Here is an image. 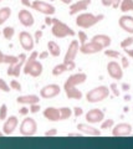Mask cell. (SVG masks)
I'll return each instance as SVG.
<instances>
[{
  "label": "cell",
  "instance_id": "6da1fadb",
  "mask_svg": "<svg viewBox=\"0 0 133 149\" xmlns=\"http://www.w3.org/2000/svg\"><path fill=\"white\" fill-rule=\"evenodd\" d=\"M39 54L36 51H31V55L26 58L25 65L22 70H24L25 74H30L31 77H39L44 71V66L40 61H38Z\"/></svg>",
  "mask_w": 133,
  "mask_h": 149
},
{
  "label": "cell",
  "instance_id": "7a4b0ae2",
  "mask_svg": "<svg viewBox=\"0 0 133 149\" xmlns=\"http://www.w3.org/2000/svg\"><path fill=\"white\" fill-rule=\"evenodd\" d=\"M103 19H104L103 14L93 15L91 13H82L80 15H77L76 17V25L79 27H82V29H88V27H92L93 25L98 24Z\"/></svg>",
  "mask_w": 133,
  "mask_h": 149
},
{
  "label": "cell",
  "instance_id": "3957f363",
  "mask_svg": "<svg viewBox=\"0 0 133 149\" xmlns=\"http://www.w3.org/2000/svg\"><path fill=\"white\" fill-rule=\"evenodd\" d=\"M51 32L55 37L57 39H63L67 36H75V31L65 22H62L58 19H52V25H51Z\"/></svg>",
  "mask_w": 133,
  "mask_h": 149
},
{
  "label": "cell",
  "instance_id": "277c9868",
  "mask_svg": "<svg viewBox=\"0 0 133 149\" xmlns=\"http://www.w3.org/2000/svg\"><path fill=\"white\" fill-rule=\"evenodd\" d=\"M109 88L107 86H98L87 92L86 95V100L90 103H97V102H101L103 100H106L109 96Z\"/></svg>",
  "mask_w": 133,
  "mask_h": 149
},
{
  "label": "cell",
  "instance_id": "5b68a950",
  "mask_svg": "<svg viewBox=\"0 0 133 149\" xmlns=\"http://www.w3.org/2000/svg\"><path fill=\"white\" fill-rule=\"evenodd\" d=\"M38 132V123L31 117H26L20 124V133L25 137H31Z\"/></svg>",
  "mask_w": 133,
  "mask_h": 149
},
{
  "label": "cell",
  "instance_id": "8992f818",
  "mask_svg": "<svg viewBox=\"0 0 133 149\" xmlns=\"http://www.w3.org/2000/svg\"><path fill=\"white\" fill-rule=\"evenodd\" d=\"M31 8L46 16L54 15L55 11H56V9H55L54 5H51V4H49L46 1H42V0H34V1L31 3Z\"/></svg>",
  "mask_w": 133,
  "mask_h": 149
},
{
  "label": "cell",
  "instance_id": "52a82bcc",
  "mask_svg": "<svg viewBox=\"0 0 133 149\" xmlns=\"http://www.w3.org/2000/svg\"><path fill=\"white\" fill-rule=\"evenodd\" d=\"M60 92H61L60 86L56 85V83H50V85L44 86L40 90V96L45 100H49V98H54V97L58 96Z\"/></svg>",
  "mask_w": 133,
  "mask_h": 149
},
{
  "label": "cell",
  "instance_id": "ba28073f",
  "mask_svg": "<svg viewBox=\"0 0 133 149\" xmlns=\"http://www.w3.org/2000/svg\"><path fill=\"white\" fill-rule=\"evenodd\" d=\"M19 42L21 45V47L25 51H33L34 46H35V41L34 37L30 32L27 31H21L19 34Z\"/></svg>",
  "mask_w": 133,
  "mask_h": 149
},
{
  "label": "cell",
  "instance_id": "9c48e42d",
  "mask_svg": "<svg viewBox=\"0 0 133 149\" xmlns=\"http://www.w3.org/2000/svg\"><path fill=\"white\" fill-rule=\"evenodd\" d=\"M26 55L25 54H20L19 55V61H17L15 65H10L8 68V76H14V77H19L20 76V72H21V70L22 67H24V65H25V61H26Z\"/></svg>",
  "mask_w": 133,
  "mask_h": 149
},
{
  "label": "cell",
  "instance_id": "30bf717a",
  "mask_svg": "<svg viewBox=\"0 0 133 149\" xmlns=\"http://www.w3.org/2000/svg\"><path fill=\"white\" fill-rule=\"evenodd\" d=\"M86 80H87V74L86 73H84V72L73 73L65 81V83H63V87H77L79 85L85 83Z\"/></svg>",
  "mask_w": 133,
  "mask_h": 149
},
{
  "label": "cell",
  "instance_id": "8fae6325",
  "mask_svg": "<svg viewBox=\"0 0 133 149\" xmlns=\"http://www.w3.org/2000/svg\"><path fill=\"white\" fill-rule=\"evenodd\" d=\"M103 119H104V113L100 108H92L86 113V120L90 124L101 123V122H103Z\"/></svg>",
  "mask_w": 133,
  "mask_h": 149
},
{
  "label": "cell",
  "instance_id": "7c38bea8",
  "mask_svg": "<svg viewBox=\"0 0 133 149\" xmlns=\"http://www.w3.org/2000/svg\"><path fill=\"white\" fill-rule=\"evenodd\" d=\"M19 125V119H17L16 116H10L5 119L4 122V125H3V133L5 136H10V134L14 133V130L17 128Z\"/></svg>",
  "mask_w": 133,
  "mask_h": 149
},
{
  "label": "cell",
  "instance_id": "4fadbf2b",
  "mask_svg": "<svg viewBox=\"0 0 133 149\" xmlns=\"http://www.w3.org/2000/svg\"><path fill=\"white\" fill-rule=\"evenodd\" d=\"M80 51V44L77 40H72L70 45L67 47V51L65 54V58H63V62H68V61H75L77 54Z\"/></svg>",
  "mask_w": 133,
  "mask_h": 149
},
{
  "label": "cell",
  "instance_id": "5bb4252c",
  "mask_svg": "<svg viewBox=\"0 0 133 149\" xmlns=\"http://www.w3.org/2000/svg\"><path fill=\"white\" fill-rule=\"evenodd\" d=\"M107 72L113 80H122L123 77V70L121 67L120 63H117L116 61H111L107 65Z\"/></svg>",
  "mask_w": 133,
  "mask_h": 149
},
{
  "label": "cell",
  "instance_id": "9a60e30c",
  "mask_svg": "<svg viewBox=\"0 0 133 149\" xmlns=\"http://www.w3.org/2000/svg\"><path fill=\"white\" fill-rule=\"evenodd\" d=\"M132 133V125L128 123H118L112 129L113 137H127Z\"/></svg>",
  "mask_w": 133,
  "mask_h": 149
},
{
  "label": "cell",
  "instance_id": "2e32d148",
  "mask_svg": "<svg viewBox=\"0 0 133 149\" xmlns=\"http://www.w3.org/2000/svg\"><path fill=\"white\" fill-rule=\"evenodd\" d=\"M17 17H19L20 24L22 26H25V27H31L34 25V22H35L34 15L29 10H26V9H22V10H20L19 14H17Z\"/></svg>",
  "mask_w": 133,
  "mask_h": 149
},
{
  "label": "cell",
  "instance_id": "e0dca14e",
  "mask_svg": "<svg viewBox=\"0 0 133 149\" xmlns=\"http://www.w3.org/2000/svg\"><path fill=\"white\" fill-rule=\"evenodd\" d=\"M102 46L98 45L97 42H93V41H87L85 45L80 46V52H82L84 55H92V54H97L100 51H102Z\"/></svg>",
  "mask_w": 133,
  "mask_h": 149
},
{
  "label": "cell",
  "instance_id": "ac0fdd59",
  "mask_svg": "<svg viewBox=\"0 0 133 149\" xmlns=\"http://www.w3.org/2000/svg\"><path fill=\"white\" fill-rule=\"evenodd\" d=\"M91 5V0H77L76 3H73L70 5V15H76L77 13L86 10L87 8Z\"/></svg>",
  "mask_w": 133,
  "mask_h": 149
},
{
  "label": "cell",
  "instance_id": "d6986e66",
  "mask_svg": "<svg viewBox=\"0 0 133 149\" xmlns=\"http://www.w3.org/2000/svg\"><path fill=\"white\" fill-rule=\"evenodd\" d=\"M77 130L81 132L82 134H87V136H92V137H98L101 136V130L92 127V125L87 124V123H80L77 124Z\"/></svg>",
  "mask_w": 133,
  "mask_h": 149
},
{
  "label": "cell",
  "instance_id": "ffe728a7",
  "mask_svg": "<svg viewBox=\"0 0 133 149\" xmlns=\"http://www.w3.org/2000/svg\"><path fill=\"white\" fill-rule=\"evenodd\" d=\"M118 25L121 26L122 30L133 35V16L131 15H122L118 20Z\"/></svg>",
  "mask_w": 133,
  "mask_h": 149
},
{
  "label": "cell",
  "instance_id": "44dd1931",
  "mask_svg": "<svg viewBox=\"0 0 133 149\" xmlns=\"http://www.w3.org/2000/svg\"><path fill=\"white\" fill-rule=\"evenodd\" d=\"M16 102L17 103H20V104H27V106L38 104L40 102V97L36 96V95H24V96L17 97Z\"/></svg>",
  "mask_w": 133,
  "mask_h": 149
},
{
  "label": "cell",
  "instance_id": "7402d4cb",
  "mask_svg": "<svg viewBox=\"0 0 133 149\" xmlns=\"http://www.w3.org/2000/svg\"><path fill=\"white\" fill-rule=\"evenodd\" d=\"M44 117L51 122H57L60 120V111L56 107H47L44 109Z\"/></svg>",
  "mask_w": 133,
  "mask_h": 149
},
{
  "label": "cell",
  "instance_id": "603a6c76",
  "mask_svg": "<svg viewBox=\"0 0 133 149\" xmlns=\"http://www.w3.org/2000/svg\"><path fill=\"white\" fill-rule=\"evenodd\" d=\"M91 41H93V42H97L98 45L102 46L103 49H104V47H108V46L111 45V37H109L108 35H104V34L95 35Z\"/></svg>",
  "mask_w": 133,
  "mask_h": 149
},
{
  "label": "cell",
  "instance_id": "cb8c5ba5",
  "mask_svg": "<svg viewBox=\"0 0 133 149\" xmlns=\"http://www.w3.org/2000/svg\"><path fill=\"white\" fill-rule=\"evenodd\" d=\"M63 90H65L67 98L70 100H81L82 96H84L77 87H63Z\"/></svg>",
  "mask_w": 133,
  "mask_h": 149
},
{
  "label": "cell",
  "instance_id": "d4e9b609",
  "mask_svg": "<svg viewBox=\"0 0 133 149\" xmlns=\"http://www.w3.org/2000/svg\"><path fill=\"white\" fill-rule=\"evenodd\" d=\"M47 52L51 56H54V57H58L61 54L60 45L57 42H55V41H49L47 42Z\"/></svg>",
  "mask_w": 133,
  "mask_h": 149
},
{
  "label": "cell",
  "instance_id": "484cf974",
  "mask_svg": "<svg viewBox=\"0 0 133 149\" xmlns=\"http://www.w3.org/2000/svg\"><path fill=\"white\" fill-rule=\"evenodd\" d=\"M11 16V9L9 6H3L0 9V25H3Z\"/></svg>",
  "mask_w": 133,
  "mask_h": 149
},
{
  "label": "cell",
  "instance_id": "4316f807",
  "mask_svg": "<svg viewBox=\"0 0 133 149\" xmlns=\"http://www.w3.org/2000/svg\"><path fill=\"white\" fill-rule=\"evenodd\" d=\"M58 111H60V120L68 119L72 116V109L68 107H61V108H58Z\"/></svg>",
  "mask_w": 133,
  "mask_h": 149
},
{
  "label": "cell",
  "instance_id": "83f0119b",
  "mask_svg": "<svg viewBox=\"0 0 133 149\" xmlns=\"http://www.w3.org/2000/svg\"><path fill=\"white\" fill-rule=\"evenodd\" d=\"M67 71V66L65 63H58L56 65L54 68H52V74L54 76H60V74H62L63 72H66Z\"/></svg>",
  "mask_w": 133,
  "mask_h": 149
},
{
  "label": "cell",
  "instance_id": "f1b7e54d",
  "mask_svg": "<svg viewBox=\"0 0 133 149\" xmlns=\"http://www.w3.org/2000/svg\"><path fill=\"white\" fill-rule=\"evenodd\" d=\"M1 34L6 40H11L14 37V35H15V29H14L13 26H6V27H4L3 29Z\"/></svg>",
  "mask_w": 133,
  "mask_h": 149
},
{
  "label": "cell",
  "instance_id": "f546056e",
  "mask_svg": "<svg viewBox=\"0 0 133 149\" xmlns=\"http://www.w3.org/2000/svg\"><path fill=\"white\" fill-rule=\"evenodd\" d=\"M17 61H19V56H14V55H4V60H3V63H6V65H15Z\"/></svg>",
  "mask_w": 133,
  "mask_h": 149
},
{
  "label": "cell",
  "instance_id": "4dcf8cb0",
  "mask_svg": "<svg viewBox=\"0 0 133 149\" xmlns=\"http://www.w3.org/2000/svg\"><path fill=\"white\" fill-rule=\"evenodd\" d=\"M121 10L123 13L133 10V0H122L121 1Z\"/></svg>",
  "mask_w": 133,
  "mask_h": 149
},
{
  "label": "cell",
  "instance_id": "1f68e13d",
  "mask_svg": "<svg viewBox=\"0 0 133 149\" xmlns=\"http://www.w3.org/2000/svg\"><path fill=\"white\" fill-rule=\"evenodd\" d=\"M131 45H133V36H131V37H126L125 40H122L121 41V47L122 49H128Z\"/></svg>",
  "mask_w": 133,
  "mask_h": 149
},
{
  "label": "cell",
  "instance_id": "d6a6232c",
  "mask_svg": "<svg viewBox=\"0 0 133 149\" xmlns=\"http://www.w3.org/2000/svg\"><path fill=\"white\" fill-rule=\"evenodd\" d=\"M77 36H79V44H81V45H85V44L87 42V40H88V37H87V34H86L85 31H79Z\"/></svg>",
  "mask_w": 133,
  "mask_h": 149
},
{
  "label": "cell",
  "instance_id": "836d02e7",
  "mask_svg": "<svg viewBox=\"0 0 133 149\" xmlns=\"http://www.w3.org/2000/svg\"><path fill=\"white\" fill-rule=\"evenodd\" d=\"M114 125V120L111 119V118H108V119H104L102 124H101V129H107V128H111Z\"/></svg>",
  "mask_w": 133,
  "mask_h": 149
},
{
  "label": "cell",
  "instance_id": "e575fe53",
  "mask_svg": "<svg viewBox=\"0 0 133 149\" xmlns=\"http://www.w3.org/2000/svg\"><path fill=\"white\" fill-rule=\"evenodd\" d=\"M8 118V106L4 103L0 106V119H6Z\"/></svg>",
  "mask_w": 133,
  "mask_h": 149
},
{
  "label": "cell",
  "instance_id": "d590c367",
  "mask_svg": "<svg viewBox=\"0 0 133 149\" xmlns=\"http://www.w3.org/2000/svg\"><path fill=\"white\" fill-rule=\"evenodd\" d=\"M104 55L108 56V57H111V58H117V57H120L121 54L118 52V51L116 50H106L104 51Z\"/></svg>",
  "mask_w": 133,
  "mask_h": 149
},
{
  "label": "cell",
  "instance_id": "8d00e7d4",
  "mask_svg": "<svg viewBox=\"0 0 133 149\" xmlns=\"http://www.w3.org/2000/svg\"><path fill=\"white\" fill-rule=\"evenodd\" d=\"M9 87L13 88V90H15V91H21V85H20V82L16 81V80H11Z\"/></svg>",
  "mask_w": 133,
  "mask_h": 149
},
{
  "label": "cell",
  "instance_id": "74e56055",
  "mask_svg": "<svg viewBox=\"0 0 133 149\" xmlns=\"http://www.w3.org/2000/svg\"><path fill=\"white\" fill-rule=\"evenodd\" d=\"M0 91H3V92H9L10 91V87H9V85L3 80V78H0Z\"/></svg>",
  "mask_w": 133,
  "mask_h": 149
},
{
  "label": "cell",
  "instance_id": "f35d334b",
  "mask_svg": "<svg viewBox=\"0 0 133 149\" xmlns=\"http://www.w3.org/2000/svg\"><path fill=\"white\" fill-rule=\"evenodd\" d=\"M108 88H109V91H112V93H113V95L116 96V97L120 96V90H118V87H117L116 83H111V86H109Z\"/></svg>",
  "mask_w": 133,
  "mask_h": 149
},
{
  "label": "cell",
  "instance_id": "ab89813d",
  "mask_svg": "<svg viewBox=\"0 0 133 149\" xmlns=\"http://www.w3.org/2000/svg\"><path fill=\"white\" fill-rule=\"evenodd\" d=\"M45 136L46 137H55V136H57V129L56 128H51V129H49L45 132Z\"/></svg>",
  "mask_w": 133,
  "mask_h": 149
},
{
  "label": "cell",
  "instance_id": "60d3db41",
  "mask_svg": "<svg viewBox=\"0 0 133 149\" xmlns=\"http://www.w3.org/2000/svg\"><path fill=\"white\" fill-rule=\"evenodd\" d=\"M40 109H41V107H40L39 103H38V104H31V106H30V108H29V111L31 112V113H38Z\"/></svg>",
  "mask_w": 133,
  "mask_h": 149
},
{
  "label": "cell",
  "instance_id": "b9f144b4",
  "mask_svg": "<svg viewBox=\"0 0 133 149\" xmlns=\"http://www.w3.org/2000/svg\"><path fill=\"white\" fill-rule=\"evenodd\" d=\"M72 113L76 116V117H80V116L84 113V109L81 108V107H75V108L72 109Z\"/></svg>",
  "mask_w": 133,
  "mask_h": 149
},
{
  "label": "cell",
  "instance_id": "7bdbcfd3",
  "mask_svg": "<svg viewBox=\"0 0 133 149\" xmlns=\"http://www.w3.org/2000/svg\"><path fill=\"white\" fill-rule=\"evenodd\" d=\"M41 37H42V30H38L35 32V35H34V41L35 42H39Z\"/></svg>",
  "mask_w": 133,
  "mask_h": 149
},
{
  "label": "cell",
  "instance_id": "ee69618b",
  "mask_svg": "<svg viewBox=\"0 0 133 149\" xmlns=\"http://www.w3.org/2000/svg\"><path fill=\"white\" fill-rule=\"evenodd\" d=\"M49 52H47V51H42V52H40L39 54V58L40 60H45V58H47L49 57Z\"/></svg>",
  "mask_w": 133,
  "mask_h": 149
},
{
  "label": "cell",
  "instance_id": "f6af8a7d",
  "mask_svg": "<svg viewBox=\"0 0 133 149\" xmlns=\"http://www.w3.org/2000/svg\"><path fill=\"white\" fill-rule=\"evenodd\" d=\"M29 108H27V107H21V108L19 109V113L21 114V116H26L27 113H29Z\"/></svg>",
  "mask_w": 133,
  "mask_h": 149
},
{
  "label": "cell",
  "instance_id": "bcb514c9",
  "mask_svg": "<svg viewBox=\"0 0 133 149\" xmlns=\"http://www.w3.org/2000/svg\"><path fill=\"white\" fill-rule=\"evenodd\" d=\"M128 66H130V61L127 60V57H122V67L127 68Z\"/></svg>",
  "mask_w": 133,
  "mask_h": 149
},
{
  "label": "cell",
  "instance_id": "7dc6e473",
  "mask_svg": "<svg viewBox=\"0 0 133 149\" xmlns=\"http://www.w3.org/2000/svg\"><path fill=\"white\" fill-rule=\"evenodd\" d=\"M68 137H82V133L81 132H71L67 134Z\"/></svg>",
  "mask_w": 133,
  "mask_h": 149
},
{
  "label": "cell",
  "instance_id": "c3c4849f",
  "mask_svg": "<svg viewBox=\"0 0 133 149\" xmlns=\"http://www.w3.org/2000/svg\"><path fill=\"white\" fill-rule=\"evenodd\" d=\"M102 4H103V6H112L113 0H102Z\"/></svg>",
  "mask_w": 133,
  "mask_h": 149
},
{
  "label": "cell",
  "instance_id": "681fc988",
  "mask_svg": "<svg viewBox=\"0 0 133 149\" xmlns=\"http://www.w3.org/2000/svg\"><path fill=\"white\" fill-rule=\"evenodd\" d=\"M21 4L26 8H31V1L30 0H21Z\"/></svg>",
  "mask_w": 133,
  "mask_h": 149
},
{
  "label": "cell",
  "instance_id": "f907efd6",
  "mask_svg": "<svg viewBox=\"0 0 133 149\" xmlns=\"http://www.w3.org/2000/svg\"><path fill=\"white\" fill-rule=\"evenodd\" d=\"M45 24L46 25H52V19L50 16H46V19H45Z\"/></svg>",
  "mask_w": 133,
  "mask_h": 149
},
{
  "label": "cell",
  "instance_id": "816d5d0a",
  "mask_svg": "<svg viewBox=\"0 0 133 149\" xmlns=\"http://www.w3.org/2000/svg\"><path fill=\"white\" fill-rule=\"evenodd\" d=\"M120 5H121V0H113V4H112L113 8H117V6H120Z\"/></svg>",
  "mask_w": 133,
  "mask_h": 149
},
{
  "label": "cell",
  "instance_id": "f5cc1de1",
  "mask_svg": "<svg viewBox=\"0 0 133 149\" xmlns=\"http://www.w3.org/2000/svg\"><path fill=\"white\" fill-rule=\"evenodd\" d=\"M122 88H123V91H126V92H127V91L131 88V86L128 85V83H122Z\"/></svg>",
  "mask_w": 133,
  "mask_h": 149
},
{
  "label": "cell",
  "instance_id": "db71d44e",
  "mask_svg": "<svg viewBox=\"0 0 133 149\" xmlns=\"http://www.w3.org/2000/svg\"><path fill=\"white\" fill-rule=\"evenodd\" d=\"M125 51H126V52H127V55H128V56H130V57H131V58H133V50H130V49H126Z\"/></svg>",
  "mask_w": 133,
  "mask_h": 149
},
{
  "label": "cell",
  "instance_id": "11a10c76",
  "mask_svg": "<svg viewBox=\"0 0 133 149\" xmlns=\"http://www.w3.org/2000/svg\"><path fill=\"white\" fill-rule=\"evenodd\" d=\"M3 60H4V54H3V51L0 50V63H3Z\"/></svg>",
  "mask_w": 133,
  "mask_h": 149
},
{
  "label": "cell",
  "instance_id": "9f6ffc18",
  "mask_svg": "<svg viewBox=\"0 0 133 149\" xmlns=\"http://www.w3.org/2000/svg\"><path fill=\"white\" fill-rule=\"evenodd\" d=\"M61 1H62L63 4H70V5H71V3H72V0H61Z\"/></svg>",
  "mask_w": 133,
  "mask_h": 149
},
{
  "label": "cell",
  "instance_id": "6f0895ef",
  "mask_svg": "<svg viewBox=\"0 0 133 149\" xmlns=\"http://www.w3.org/2000/svg\"><path fill=\"white\" fill-rule=\"evenodd\" d=\"M130 98H131L130 96H126V97H125V100H126V101H130Z\"/></svg>",
  "mask_w": 133,
  "mask_h": 149
},
{
  "label": "cell",
  "instance_id": "680465c9",
  "mask_svg": "<svg viewBox=\"0 0 133 149\" xmlns=\"http://www.w3.org/2000/svg\"><path fill=\"white\" fill-rule=\"evenodd\" d=\"M1 136H4V133L1 132V130H0V137H1Z\"/></svg>",
  "mask_w": 133,
  "mask_h": 149
},
{
  "label": "cell",
  "instance_id": "91938a15",
  "mask_svg": "<svg viewBox=\"0 0 133 149\" xmlns=\"http://www.w3.org/2000/svg\"><path fill=\"white\" fill-rule=\"evenodd\" d=\"M0 34H1V31H0Z\"/></svg>",
  "mask_w": 133,
  "mask_h": 149
},
{
  "label": "cell",
  "instance_id": "94428289",
  "mask_svg": "<svg viewBox=\"0 0 133 149\" xmlns=\"http://www.w3.org/2000/svg\"><path fill=\"white\" fill-rule=\"evenodd\" d=\"M0 1H3V0H0Z\"/></svg>",
  "mask_w": 133,
  "mask_h": 149
}]
</instances>
